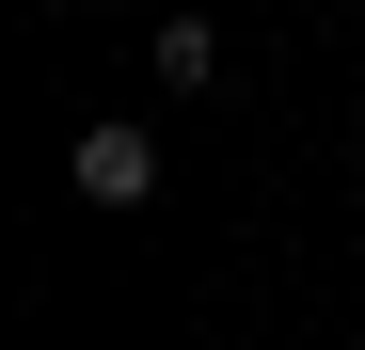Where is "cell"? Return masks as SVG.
I'll return each instance as SVG.
<instances>
[{
  "mask_svg": "<svg viewBox=\"0 0 365 350\" xmlns=\"http://www.w3.org/2000/svg\"><path fill=\"white\" fill-rule=\"evenodd\" d=\"M64 175H80V207H143V191H159V144H143V128H80Z\"/></svg>",
  "mask_w": 365,
  "mask_h": 350,
  "instance_id": "obj_1",
  "label": "cell"
},
{
  "mask_svg": "<svg viewBox=\"0 0 365 350\" xmlns=\"http://www.w3.org/2000/svg\"><path fill=\"white\" fill-rule=\"evenodd\" d=\"M222 80V32L207 16H159V96H207Z\"/></svg>",
  "mask_w": 365,
  "mask_h": 350,
  "instance_id": "obj_2",
  "label": "cell"
}]
</instances>
